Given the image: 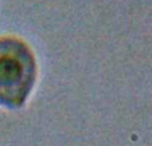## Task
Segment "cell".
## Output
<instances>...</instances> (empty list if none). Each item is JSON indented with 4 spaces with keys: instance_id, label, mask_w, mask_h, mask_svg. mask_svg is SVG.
I'll use <instances>...</instances> for the list:
<instances>
[{
    "instance_id": "1",
    "label": "cell",
    "mask_w": 152,
    "mask_h": 146,
    "mask_svg": "<svg viewBox=\"0 0 152 146\" xmlns=\"http://www.w3.org/2000/svg\"><path fill=\"white\" fill-rule=\"evenodd\" d=\"M37 79V60L30 46L18 39H0V106L18 110L26 103Z\"/></svg>"
}]
</instances>
